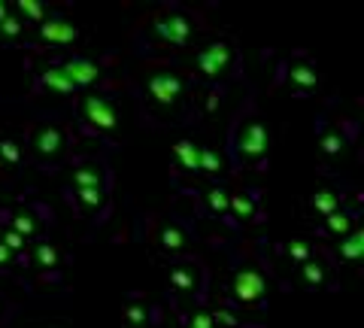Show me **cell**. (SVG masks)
<instances>
[{
	"instance_id": "cell-12",
	"label": "cell",
	"mask_w": 364,
	"mask_h": 328,
	"mask_svg": "<svg viewBox=\"0 0 364 328\" xmlns=\"http://www.w3.org/2000/svg\"><path fill=\"white\" fill-rule=\"evenodd\" d=\"M322 85L318 64L306 52H286L273 64V88H282L294 97H313Z\"/></svg>"
},
{
	"instance_id": "cell-6",
	"label": "cell",
	"mask_w": 364,
	"mask_h": 328,
	"mask_svg": "<svg viewBox=\"0 0 364 328\" xmlns=\"http://www.w3.org/2000/svg\"><path fill=\"white\" fill-rule=\"evenodd\" d=\"M186 73L200 92L215 97L222 88L243 76V52L234 37H213L210 43L195 49L186 64Z\"/></svg>"
},
{
	"instance_id": "cell-24",
	"label": "cell",
	"mask_w": 364,
	"mask_h": 328,
	"mask_svg": "<svg viewBox=\"0 0 364 328\" xmlns=\"http://www.w3.org/2000/svg\"><path fill=\"white\" fill-rule=\"evenodd\" d=\"M25 143L21 137H0V183H13L25 171Z\"/></svg>"
},
{
	"instance_id": "cell-23",
	"label": "cell",
	"mask_w": 364,
	"mask_h": 328,
	"mask_svg": "<svg viewBox=\"0 0 364 328\" xmlns=\"http://www.w3.org/2000/svg\"><path fill=\"white\" fill-rule=\"evenodd\" d=\"M31 28L21 21V16L13 9V4L0 0V49H13V46H25Z\"/></svg>"
},
{
	"instance_id": "cell-15",
	"label": "cell",
	"mask_w": 364,
	"mask_h": 328,
	"mask_svg": "<svg viewBox=\"0 0 364 328\" xmlns=\"http://www.w3.org/2000/svg\"><path fill=\"white\" fill-rule=\"evenodd\" d=\"M358 140V125L346 116H334V112H325L318 116V125H316V149L318 158L325 164H337L343 162L346 152L355 146Z\"/></svg>"
},
{
	"instance_id": "cell-21",
	"label": "cell",
	"mask_w": 364,
	"mask_h": 328,
	"mask_svg": "<svg viewBox=\"0 0 364 328\" xmlns=\"http://www.w3.org/2000/svg\"><path fill=\"white\" fill-rule=\"evenodd\" d=\"M361 225V198L355 195L346 207H340L337 213H331L328 219H322L316 225V237H318V246L322 243H337L340 237H346L349 231H355Z\"/></svg>"
},
{
	"instance_id": "cell-11",
	"label": "cell",
	"mask_w": 364,
	"mask_h": 328,
	"mask_svg": "<svg viewBox=\"0 0 364 328\" xmlns=\"http://www.w3.org/2000/svg\"><path fill=\"white\" fill-rule=\"evenodd\" d=\"M146 240H149L155 255L167 258V262L195 255V228L179 216L152 213V216L146 219Z\"/></svg>"
},
{
	"instance_id": "cell-2",
	"label": "cell",
	"mask_w": 364,
	"mask_h": 328,
	"mask_svg": "<svg viewBox=\"0 0 364 328\" xmlns=\"http://www.w3.org/2000/svg\"><path fill=\"white\" fill-rule=\"evenodd\" d=\"M267 298H270V274H267L264 258H261V250L240 246L231 255V262H228L215 304L228 307L246 328H261Z\"/></svg>"
},
{
	"instance_id": "cell-1",
	"label": "cell",
	"mask_w": 364,
	"mask_h": 328,
	"mask_svg": "<svg viewBox=\"0 0 364 328\" xmlns=\"http://www.w3.org/2000/svg\"><path fill=\"white\" fill-rule=\"evenodd\" d=\"M131 92L143 122L152 128H182L215 107V97L200 92L170 58H140L131 70Z\"/></svg>"
},
{
	"instance_id": "cell-14",
	"label": "cell",
	"mask_w": 364,
	"mask_h": 328,
	"mask_svg": "<svg viewBox=\"0 0 364 328\" xmlns=\"http://www.w3.org/2000/svg\"><path fill=\"white\" fill-rule=\"evenodd\" d=\"M0 225L33 243L40 237H49L52 207L37 198H16L13 203H0Z\"/></svg>"
},
{
	"instance_id": "cell-22",
	"label": "cell",
	"mask_w": 364,
	"mask_h": 328,
	"mask_svg": "<svg viewBox=\"0 0 364 328\" xmlns=\"http://www.w3.org/2000/svg\"><path fill=\"white\" fill-rule=\"evenodd\" d=\"M161 322L158 304L146 292H128L122 304V325L124 328H155Z\"/></svg>"
},
{
	"instance_id": "cell-4",
	"label": "cell",
	"mask_w": 364,
	"mask_h": 328,
	"mask_svg": "<svg viewBox=\"0 0 364 328\" xmlns=\"http://www.w3.org/2000/svg\"><path fill=\"white\" fill-rule=\"evenodd\" d=\"M200 33V16L182 4H161L134 33L140 58H170L186 52Z\"/></svg>"
},
{
	"instance_id": "cell-25",
	"label": "cell",
	"mask_w": 364,
	"mask_h": 328,
	"mask_svg": "<svg viewBox=\"0 0 364 328\" xmlns=\"http://www.w3.org/2000/svg\"><path fill=\"white\" fill-rule=\"evenodd\" d=\"M325 253L331 255V262L337 268H343V265H358V258L364 253V228L358 225L355 231H349L346 237H340L337 243L331 246H325Z\"/></svg>"
},
{
	"instance_id": "cell-18",
	"label": "cell",
	"mask_w": 364,
	"mask_h": 328,
	"mask_svg": "<svg viewBox=\"0 0 364 328\" xmlns=\"http://www.w3.org/2000/svg\"><path fill=\"white\" fill-rule=\"evenodd\" d=\"M25 268L33 270L40 280H49V282H58L64 268H67V255H64V246L55 240V237H40L28 246V258H25Z\"/></svg>"
},
{
	"instance_id": "cell-17",
	"label": "cell",
	"mask_w": 364,
	"mask_h": 328,
	"mask_svg": "<svg viewBox=\"0 0 364 328\" xmlns=\"http://www.w3.org/2000/svg\"><path fill=\"white\" fill-rule=\"evenodd\" d=\"M291 282L304 292H334L340 286V268L331 262V255L325 253V246H318V250L298 268V274H294Z\"/></svg>"
},
{
	"instance_id": "cell-5",
	"label": "cell",
	"mask_w": 364,
	"mask_h": 328,
	"mask_svg": "<svg viewBox=\"0 0 364 328\" xmlns=\"http://www.w3.org/2000/svg\"><path fill=\"white\" fill-rule=\"evenodd\" d=\"M228 171L246 174V171H264L270 162V131L255 107V97L249 95L243 107L228 128V146H225Z\"/></svg>"
},
{
	"instance_id": "cell-13",
	"label": "cell",
	"mask_w": 364,
	"mask_h": 328,
	"mask_svg": "<svg viewBox=\"0 0 364 328\" xmlns=\"http://www.w3.org/2000/svg\"><path fill=\"white\" fill-rule=\"evenodd\" d=\"M79 43H82L79 21L67 16V6H55L52 16L28 33L25 46L31 52H76Z\"/></svg>"
},
{
	"instance_id": "cell-9",
	"label": "cell",
	"mask_w": 364,
	"mask_h": 328,
	"mask_svg": "<svg viewBox=\"0 0 364 328\" xmlns=\"http://www.w3.org/2000/svg\"><path fill=\"white\" fill-rule=\"evenodd\" d=\"M25 162L37 171H58L70 162L73 152V128L64 119H37L31 122L25 137Z\"/></svg>"
},
{
	"instance_id": "cell-26",
	"label": "cell",
	"mask_w": 364,
	"mask_h": 328,
	"mask_svg": "<svg viewBox=\"0 0 364 328\" xmlns=\"http://www.w3.org/2000/svg\"><path fill=\"white\" fill-rule=\"evenodd\" d=\"M13 9L21 16V21H25V25L33 31L40 21H46L52 16L55 4H46V0H13Z\"/></svg>"
},
{
	"instance_id": "cell-8",
	"label": "cell",
	"mask_w": 364,
	"mask_h": 328,
	"mask_svg": "<svg viewBox=\"0 0 364 328\" xmlns=\"http://www.w3.org/2000/svg\"><path fill=\"white\" fill-rule=\"evenodd\" d=\"M73 125L91 140L119 143L122 137V110L119 97L109 88H88L73 97Z\"/></svg>"
},
{
	"instance_id": "cell-20",
	"label": "cell",
	"mask_w": 364,
	"mask_h": 328,
	"mask_svg": "<svg viewBox=\"0 0 364 328\" xmlns=\"http://www.w3.org/2000/svg\"><path fill=\"white\" fill-rule=\"evenodd\" d=\"M186 195H191V201H195L198 216L210 219V222H225V216H228V195H231V186H228V179H222V183L191 186Z\"/></svg>"
},
{
	"instance_id": "cell-27",
	"label": "cell",
	"mask_w": 364,
	"mask_h": 328,
	"mask_svg": "<svg viewBox=\"0 0 364 328\" xmlns=\"http://www.w3.org/2000/svg\"><path fill=\"white\" fill-rule=\"evenodd\" d=\"M18 268H21V262L6 250L4 243H0V274H13V270H18Z\"/></svg>"
},
{
	"instance_id": "cell-28",
	"label": "cell",
	"mask_w": 364,
	"mask_h": 328,
	"mask_svg": "<svg viewBox=\"0 0 364 328\" xmlns=\"http://www.w3.org/2000/svg\"><path fill=\"white\" fill-rule=\"evenodd\" d=\"M9 319H13V304H9V298L0 292V328H4Z\"/></svg>"
},
{
	"instance_id": "cell-3",
	"label": "cell",
	"mask_w": 364,
	"mask_h": 328,
	"mask_svg": "<svg viewBox=\"0 0 364 328\" xmlns=\"http://www.w3.org/2000/svg\"><path fill=\"white\" fill-rule=\"evenodd\" d=\"M64 201L91 228L109 216L112 210V167L104 155H76L64 183Z\"/></svg>"
},
{
	"instance_id": "cell-10",
	"label": "cell",
	"mask_w": 364,
	"mask_h": 328,
	"mask_svg": "<svg viewBox=\"0 0 364 328\" xmlns=\"http://www.w3.org/2000/svg\"><path fill=\"white\" fill-rule=\"evenodd\" d=\"M210 298V270L198 255L167 262V301L176 316L207 304Z\"/></svg>"
},
{
	"instance_id": "cell-7",
	"label": "cell",
	"mask_w": 364,
	"mask_h": 328,
	"mask_svg": "<svg viewBox=\"0 0 364 328\" xmlns=\"http://www.w3.org/2000/svg\"><path fill=\"white\" fill-rule=\"evenodd\" d=\"M170 174L188 191L200 183H222L228 176V162L215 146L203 140H176L170 149Z\"/></svg>"
},
{
	"instance_id": "cell-19",
	"label": "cell",
	"mask_w": 364,
	"mask_h": 328,
	"mask_svg": "<svg viewBox=\"0 0 364 328\" xmlns=\"http://www.w3.org/2000/svg\"><path fill=\"white\" fill-rule=\"evenodd\" d=\"M355 198V191H349L343 183H325V186H316L310 195L304 198V216L306 219H313L316 225L328 219L331 213H337L340 207H346V203Z\"/></svg>"
},
{
	"instance_id": "cell-16",
	"label": "cell",
	"mask_w": 364,
	"mask_h": 328,
	"mask_svg": "<svg viewBox=\"0 0 364 328\" xmlns=\"http://www.w3.org/2000/svg\"><path fill=\"white\" fill-rule=\"evenodd\" d=\"M261 222H264L261 191L252 186H231V195H228V216H225L228 228L246 231V228H258Z\"/></svg>"
}]
</instances>
